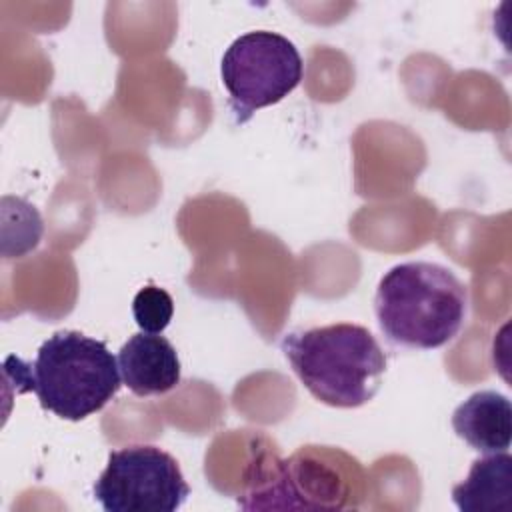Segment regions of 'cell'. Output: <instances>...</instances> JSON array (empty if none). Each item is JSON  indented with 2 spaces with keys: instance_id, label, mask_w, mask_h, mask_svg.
<instances>
[{
  "instance_id": "cell-6",
  "label": "cell",
  "mask_w": 512,
  "mask_h": 512,
  "mask_svg": "<svg viewBox=\"0 0 512 512\" xmlns=\"http://www.w3.org/2000/svg\"><path fill=\"white\" fill-rule=\"evenodd\" d=\"M320 450L306 448L288 460L256 464V476L244 496L246 508H342L346 486L338 470L318 460Z\"/></svg>"
},
{
  "instance_id": "cell-5",
  "label": "cell",
  "mask_w": 512,
  "mask_h": 512,
  "mask_svg": "<svg viewBox=\"0 0 512 512\" xmlns=\"http://www.w3.org/2000/svg\"><path fill=\"white\" fill-rule=\"evenodd\" d=\"M92 492L106 512H174L188 500L190 486L168 452L136 444L108 454Z\"/></svg>"
},
{
  "instance_id": "cell-10",
  "label": "cell",
  "mask_w": 512,
  "mask_h": 512,
  "mask_svg": "<svg viewBox=\"0 0 512 512\" xmlns=\"http://www.w3.org/2000/svg\"><path fill=\"white\" fill-rule=\"evenodd\" d=\"M132 314L142 332L160 334L172 320L174 300L158 286H144L132 300Z\"/></svg>"
},
{
  "instance_id": "cell-4",
  "label": "cell",
  "mask_w": 512,
  "mask_h": 512,
  "mask_svg": "<svg viewBox=\"0 0 512 512\" xmlns=\"http://www.w3.org/2000/svg\"><path fill=\"white\" fill-rule=\"evenodd\" d=\"M302 74V56L286 36L270 30L238 36L220 64L234 122L244 124L256 110L284 100L300 84Z\"/></svg>"
},
{
  "instance_id": "cell-2",
  "label": "cell",
  "mask_w": 512,
  "mask_h": 512,
  "mask_svg": "<svg viewBox=\"0 0 512 512\" xmlns=\"http://www.w3.org/2000/svg\"><path fill=\"white\" fill-rule=\"evenodd\" d=\"M468 288L434 262H404L378 282L374 312L382 334L396 346L434 350L464 326Z\"/></svg>"
},
{
  "instance_id": "cell-8",
  "label": "cell",
  "mask_w": 512,
  "mask_h": 512,
  "mask_svg": "<svg viewBox=\"0 0 512 512\" xmlns=\"http://www.w3.org/2000/svg\"><path fill=\"white\" fill-rule=\"evenodd\" d=\"M452 428L458 438L482 454L508 452L512 440L510 400L494 390L474 392L454 410Z\"/></svg>"
},
{
  "instance_id": "cell-3",
  "label": "cell",
  "mask_w": 512,
  "mask_h": 512,
  "mask_svg": "<svg viewBox=\"0 0 512 512\" xmlns=\"http://www.w3.org/2000/svg\"><path fill=\"white\" fill-rule=\"evenodd\" d=\"M302 386L322 404L358 408L382 386L386 354L374 334L350 322L296 330L280 344Z\"/></svg>"
},
{
  "instance_id": "cell-7",
  "label": "cell",
  "mask_w": 512,
  "mask_h": 512,
  "mask_svg": "<svg viewBox=\"0 0 512 512\" xmlns=\"http://www.w3.org/2000/svg\"><path fill=\"white\" fill-rule=\"evenodd\" d=\"M122 382L136 396L166 394L180 382L176 348L160 334H132L118 352Z\"/></svg>"
},
{
  "instance_id": "cell-1",
  "label": "cell",
  "mask_w": 512,
  "mask_h": 512,
  "mask_svg": "<svg viewBox=\"0 0 512 512\" xmlns=\"http://www.w3.org/2000/svg\"><path fill=\"white\" fill-rule=\"evenodd\" d=\"M4 372L18 392H34L44 410L72 422L102 410L122 386L106 342L76 330L52 334L32 362L10 356Z\"/></svg>"
},
{
  "instance_id": "cell-9",
  "label": "cell",
  "mask_w": 512,
  "mask_h": 512,
  "mask_svg": "<svg viewBox=\"0 0 512 512\" xmlns=\"http://www.w3.org/2000/svg\"><path fill=\"white\" fill-rule=\"evenodd\" d=\"M452 500L462 512H512V456L496 452L474 460L452 488Z\"/></svg>"
}]
</instances>
